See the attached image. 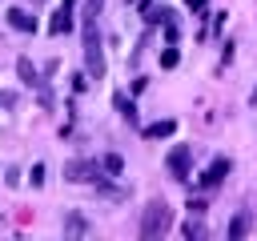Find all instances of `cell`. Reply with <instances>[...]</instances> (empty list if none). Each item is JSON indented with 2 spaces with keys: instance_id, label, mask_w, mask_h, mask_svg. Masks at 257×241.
I'll return each mask as SVG.
<instances>
[{
  "instance_id": "6da1fadb",
  "label": "cell",
  "mask_w": 257,
  "mask_h": 241,
  "mask_svg": "<svg viewBox=\"0 0 257 241\" xmlns=\"http://www.w3.org/2000/svg\"><path fill=\"white\" fill-rule=\"evenodd\" d=\"M96 16H100V0H88V8L80 16V28H84V72L100 80L104 76V48H100V24H96Z\"/></svg>"
},
{
  "instance_id": "7a4b0ae2",
  "label": "cell",
  "mask_w": 257,
  "mask_h": 241,
  "mask_svg": "<svg viewBox=\"0 0 257 241\" xmlns=\"http://www.w3.org/2000/svg\"><path fill=\"white\" fill-rule=\"evenodd\" d=\"M169 229H173V209H169V201H149V205L141 209V237H145V241H161Z\"/></svg>"
},
{
  "instance_id": "3957f363",
  "label": "cell",
  "mask_w": 257,
  "mask_h": 241,
  "mask_svg": "<svg viewBox=\"0 0 257 241\" xmlns=\"http://www.w3.org/2000/svg\"><path fill=\"white\" fill-rule=\"evenodd\" d=\"M64 181H72V185H100L104 181V165L88 161V157H76V161L64 165Z\"/></svg>"
},
{
  "instance_id": "277c9868",
  "label": "cell",
  "mask_w": 257,
  "mask_h": 241,
  "mask_svg": "<svg viewBox=\"0 0 257 241\" xmlns=\"http://www.w3.org/2000/svg\"><path fill=\"white\" fill-rule=\"evenodd\" d=\"M189 165H193V149L189 145H173L169 149V173H173V181H189Z\"/></svg>"
},
{
  "instance_id": "5b68a950",
  "label": "cell",
  "mask_w": 257,
  "mask_h": 241,
  "mask_svg": "<svg viewBox=\"0 0 257 241\" xmlns=\"http://www.w3.org/2000/svg\"><path fill=\"white\" fill-rule=\"evenodd\" d=\"M72 24H76V0H64V4L52 12V20H48V32H52V36H64Z\"/></svg>"
},
{
  "instance_id": "8992f818",
  "label": "cell",
  "mask_w": 257,
  "mask_h": 241,
  "mask_svg": "<svg viewBox=\"0 0 257 241\" xmlns=\"http://www.w3.org/2000/svg\"><path fill=\"white\" fill-rule=\"evenodd\" d=\"M229 169H233V161H229V157H217V161L201 173V189H217V185L229 177Z\"/></svg>"
},
{
  "instance_id": "52a82bcc",
  "label": "cell",
  "mask_w": 257,
  "mask_h": 241,
  "mask_svg": "<svg viewBox=\"0 0 257 241\" xmlns=\"http://www.w3.org/2000/svg\"><path fill=\"white\" fill-rule=\"evenodd\" d=\"M4 16H8V24H12L16 32H32V28H36V16H28L24 8H8Z\"/></svg>"
},
{
  "instance_id": "ba28073f",
  "label": "cell",
  "mask_w": 257,
  "mask_h": 241,
  "mask_svg": "<svg viewBox=\"0 0 257 241\" xmlns=\"http://www.w3.org/2000/svg\"><path fill=\"white\" fill-rule=\"evenodd\" d=\"M173 129H177V120H153V125L141 129V137L145 141H161V137H173Z\"/></svg>"
},
{
  "instance_id": "9c48e42d",
  "label": "cell",
  "mask_w": 257,
  "mask_h": 241,
  "mask_svg": "<svg viewBox=\"0 0 257 241\" xmlns=\"http://www.w3.org/2000/svg\"><path fill=\"white\" fill-rule=\"evenodd\" d=\"M64 233H68V237H88L92 225H88L80 213H68V217H64Z\"/></svg>"
},
{
  "instance_id": "30bf717a",
  "label": "cell",
  "mask_w": 257,
  "mask_h": 241,
  "mask_svg": "<svg viewBox=\"0 0 257 241\" xmlns=\"http://www.w3.org/2000/svg\"><path fill=\"white\" fill-rule=\"evenodd\" d=\"M112 104H116V112H120V120H124V125H137V104H133L124 92H116V96H112Z\"/></svg>"
},
{
  "instance_id": "8fae6325",
  "label": "cell",
  "mask_w": 257,
  "mask_h": 241,
  "mask_svg": "<svg viewBox=\"0 0 257 241\" xmlns=\"http://www.w3.org/2000/svg\"><path fill=\"white\" fill-rule=\"evenodd\" d=\"M249 225H253V221H249V213H237V217L229 221V233H225V237H229V241H241V237L249 233Z\"/></svg>"
},
{
  "instance_id": "7c38bea8",
  "label": "cell",
  "mask_w": 257,
  "mask_h": 241,
  "mask_svg": "<svg viewBox=\"0 0 257 241\" xmlns=\"http://www.w3.org/2000/svg\"><path fill=\"white\" fill-rule=\"evenodd\" d=\"M16 72H20V80H24V84H40V72H36V64H32L28 56H20V60H16Z\"/></svg>"
},
{
  "instance_id": "4fadbf2b",
  "label": "cell",
  "mask_w": 257,
  "mask_h": 241,
  "mask_svg": "<svg viewBox=\"0 0 257 241\" xmlns=\"http://www.w3.org/2000/svg\"><path fill=\"white\" fill-rule=\"evenodd\" d=\"M100 165H104V173H108V177H120V173H124V161H120L116 153H108V157H100Z\"/></svg>"
},
{
  "instance_id": "5bb4252c",
  "label": "cell",
  "mask_w": 257,
  "mask_h": 241,
  "mask_svg": "<svg viewBox=\"0 0 257 241\" xmlns=\"http://www.w3.org/2000/svg\"><path fill=\"white\" fill-rule=\"evenodd\" d=\"M181 233H185L189 241H205V225H201V221H193V217L185 221V229H181Z\"/></svg>"
},
{
  "instance_id": "9a60e30c",
  "label": "cell",
  "mask_w": 257,
  "mask_h": 241,
  "mask_svg": "<svg viewBox=\"0 0 257 241\" xmlns=\"http://www.w3.org/2000/svg\"><path fill=\"white\" fill-rule=\"evenodd\" d=\"M177 60H181V52H177V44H169L161 52V68H177Z\"/></svg>"
},
{
  "instance_id": "2e32d148",
  "label": "cell",
  "mask_w": 257,
  "mask_h": 241,
  "mask_svg": "<svg viewBox=\"0 0 257 241\" xmlns=\"http://www.w3.org/2000/svg\"><path fill=\"white\" fill-rule=\"evenodd\" d=\"M205 209H209V205H205V201H201V197H197V201H193V197H189V217H201V213H205Z\"/></svg>"
},
{
  "instance_id": "e0dca14e",
  "label": "cell",
  "mask_w": 257,
  "mask_h": 241,
  "mask_svg": "<svg viewBox=\"0 0 257 241\" xmlns=\"http://www.w3.org/2000/svg\"><path fill=\"white\" fill-rule=\"evenodd\" d=\"M28 177H32V185H44V165H32V173H28Z\"/></svg>"
},
{
  "instance_id": "ac0fdd59",
  "label": "cell",
  "mask_w": 257,
  "mask_h": 241,
  "mask_svg": "<svg viewBox=\"0 0 257 241\" xmlns=\"http://www.w3.org/2000/svg\"><path fill=\"white\" fill-rule=\"evenodd\" d=\"M185 4H189V8H193V12H201V8H205V4H209V0H185Z\"/></svg>"
},
{
  "instance_id": "d6986e66",
  "label": "cell",
  "mask_w": 257,
  "mask_h": 241,
  "mask_svg": "<svg viewBox=\"0 0 257 241\" xmlns=\"http://www.w3.org/2000/svg\"><path fill=\"white\" fill-rule=\"evenodd\" d=\"M253 104H257V88H253Z\"/></svg>"
}]
</instances>
